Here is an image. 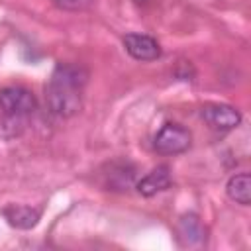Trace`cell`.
<instances>
[{
  "label": "cell",
  "instance_id": "1",
  "mask_svg": "<svg viewBox=\"0 0 251 251\" xmlns=\"http://www.w3.org/2000/svg\"><path fill=\"white\" fill-rule=\"evenodd\" d=\"M88 82V71L76 63H59L45 84L49 110L59 118H71L82 108V92Z\"/></svg>",
  "mask_w": 251,
  "mask_h": 251
},
{
  "label": "cell",
  "instance_id": "2",
  "mask_svg": "<svg viewBox=\"0 0 251 251\" xmlns=\"http://www.w3.org/2000/svg\"><path fill=\"white\" fill-rule=\"evenodd\" d=\"M37 108V100L31 90L24 86H4L0 88V112L8 116L29 118Z\"/></svg>",
  "mask_w": 251,
  "mask_h": 251
},
{
  "label": "cell",
  "instance_id": "3",
  "mask_svg": "<svg viewBox=\"0 0 251 251\" xmlns=\"http://www.w3.org/2000/svg\"><path fill=\"white\" fill-rule=\"evenodd\" d=\"M190 141H192V135L186 127L178 124H165L155 135L153 147L161 155H178L190 147Z\"/></svg>",
  "mask_w": 251,
  "mask_h": 251
},
{
  "label": "cell",
  "instance_id": "4",
  "mask_svg": "<svg viewBox=\"0 0 251 251\" xmlns=\"http://www.w3.org/2000/svg\"><path fill=\"white\" fill-rule=\"evenodd\" d=\"M124 47L135 61H155L161 57L159 41L147 33H127L124 37Z\"/></svg>",
  "mask_w": 251,
  "mask_h": 251
},
{
  "label": "cell",
  "instance_id": "5",
  "mask_svg": "<svg viewBox=\"0 0 251 251\" xmlns=\"http://www.w3.org/2000/svg\"><path fill=\"white\" fill-rule=\"evenodd\" d=\"M202 118L210 127L222 129V131L237 127L239 122H241V114L233 106H227V104H208V106H204L202 108Z\"/></svg>",
  "mask_w": 251,
  "mask_h": 251
},
{
  "label": "cell",
  "instance_id": "6",
  "mask_svg": "<svg viewBox=\"0 0 251 251\" xmlns=\"http://www.w3.org/2000/svg\"><path fill=\"white\" fill-rule=\"evenodd\" d=\"M171 184H173L171 171H169V167L161 165V167H155L151 173H147V175L135 184V188H137V192H139L141 196H147V198H149V196H155L157 192L167 190Z\"/></svg>",
  "mask_w": 251,
  "mask_h": 251
},
{
  "label": "cell",
  "instance_id": "7",
  "mask_svg": "<svg viewBox=\"0 0 251 251\" xmlns=\"http://www.w3.org/2000/svg\"><path fill=\"white\" fill-rule=\"evenodd\" d=\"M4 218L16 229H31L41 218V210L25 204H10L4 208Z\"/></svg>",
  "mask_w": 251,
  "mask_h": 251
},
{
  "label": "cell",
  "instance_id": "8",
  "mask_svg": "<svg viewBox=\"0 0 251 251\" xmlns=\"http://www.w3.org/2000/svg\"><path fill=\"white\" fill-rule=\"evenodd\" d=\"M226 192L233 202H237L241 206H249V202H251V176H249V173L233 175L226 184Z\"/></svg>",
  "mask_w": 251,
  "mask_h": 251
},
{
  "label": "cell",
  "instance_id": "9",
  "mask_svg": "<svg viewBox=\"0 0 251 251\" xmlns=\"http://www.w3.org/2000/svg\"><path fill=\"white\" fill-rule=\"evenodd\" d=\"M178 233L188 245H196V243H202L206 229H204V226L196 214H186L178 222Z\"/></svg>",
  "mask_w": 251,
  "mask_h": 251
},
{
  "label": "cell",
  "instance_id": "10",
  "mask_svg": "<svg viewBox=\"0 0 251 251\" xmlns=\"http://www.w3.org/2000/svg\"><path fill=\"white\" fill-rule=\"evenodd\" d=\"M25 124H27V118H24V116L2 114L0 116V137L12 139V137L22 135V131L25 129Z\"/></svg>",
  "mask_w": 251,
  "mask_h": 251
},
{
  "label": "cell",
  "instance_id": "11",
  "mask_svg": "<svg viewBox=\"0 0 251 251\" xmlns=\"http://www.w3.org/2000/svg\"><path fill=\"white\" fill-rule=\"evenodd\" d=\"M133 180V169H129L127 165H120V167H112V173L108 176V186L114 190H124L131 184Z\"/></svg>",
  "mask_w": 251,
  "mask_h": 251
}]
</instances>
